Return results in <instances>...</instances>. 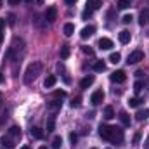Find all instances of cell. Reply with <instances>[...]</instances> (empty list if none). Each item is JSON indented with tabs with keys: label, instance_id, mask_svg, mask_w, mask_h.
<instances>
[{
	"label": "cell",
	"instance_id": "6da1fadb",
	"mask_svg": "<svg viewBox=\"0 0 149 149\" xmlns=\"http://www.w3.org/2000/svg\"><path fill=\"white\" fill-rule=\"evenodd\" d=\"M99 135L104 141H109L113 144H121L125 139V134L120 127H109V125H101L99 127Z\"/></svg>",
	"mask_w": 149,
	"mask_h": 149
},
{
	"label": "cell",
	"instance_id": "7a4b0ae2",
	"mask_svg": "<svg viewBox=\"0 0 149 149\" xmlns=\"http://www.w3.org/2000/svg\"><path fill=\"white\" fill-rule=\"evenodd\" d=\"M40 71H42V63H38V61L31 63V64L26 68V73H24V83H26V85L33 83V81L38 78Z\"/></svg>",
	"mask_w": 149,
	"mask_h": 149
},
{
	"label": "cell",
	"instance_id": "3957f363",
	"mask_svg": "<svg viewBox=\"0 0 149 149\" xmlns=\"http://www.w3.org/2000/svg\"><path fill=\"white\" fill-rule=\"evenodd\" d=\"M141 61H144V52H142V50H134V52L128 56V59H127L128 64H137V63H141Z\"/></svg>",
	"mask_w": 149,
	"mask_h": 149
},
{
	"label": "cell",
	"instance_id": "277c9868",
	"mask_svg": "<svg viewBox=\"0 0 149 149\" xmlns=\"http://www.w3.org/2000/svg\"><path fill=\"white\" fill-rule=\"evenodd\" d=\"M49 23H54L56 19H57V9L54 7V5H50V7H47V10H45V16H43Z\"/></svg>",
	"mask_w": 149,
	"mask_h": 149
},
{
	"label": "cell",
	"instance_id": "5b68a950",
	"mask_svg": "<svg viewBox=\"0 0 149 149\" xmlns=\"http://www.w3.org/2000/svg\"><path fill=\"white\" fill-rule=\"evenodd\" d=\"M102 101H104V92H102V90H95V92L92 94V97H90V102H92L94 106L102 104Z\"/></svg>",
	"mask_w": 149,
	"mask_h": 149
},
{
	"label": "cell",
	"instance_id": "8992f818",
	"mask_svg": "<svg viewBox=\"0 0 149 149\" xmlns=\"http://www.w3.org/2000/svg\"><path fill=\"white\" fill-rule=\"evenodd\" d=\"M125 80H127V74H125V71H121V70L111 73V81H114V83H123Z\"/></svg>",
	"mask_w": 149,
	"mask_h": 149
},
{
	"label": "cell",
	"instance_id": "52a82bcc",
	"mask_svg": "<svg viewBox=\"0 0 149 149\" xmlns=\"http://www.w3.org/2000/svg\"><path fill=\"white\" fill-rule=\"evenodd\" d=\"M99 49H102V50H109V49H113V40L102 37L101 40H99Z\"/></svg>",
	"mask_w": 149,
	"mask_h": 149
},
{
	"label": "cell",
	"instance_id": "ba28073f",
	"mask_svg": "<svg viewBox=\"0 0 149 149\" xmlns=\"http://www.w3.org/2000/svg\"><path fill=\"white\" fill-rule=\"evenodd\" d=\"M94 31H95V28H94V26H85V28L81 30L80 37L83 38V40H87V38H90L92 35H94Z\"/></svg>",
	"mask_w": 149,
	"mask_h": 149
},
{
	"label": "cell",
	"instance_id": "9c48e42d",
	"mask_svg": "<svg viewBox=\"0 0 149 149\" xmlns=\"http://www.w3.org/2000/svg\"><path fill=\"white\" fill-rule=\"evenodd\" d=\"M101 5H102V2H101V0H88V2H87V9H88V10H92V12H94V10H97V9H101Z\"/></svg>",
	"mask_w": 149,
	"mask_h": 149
},
{
	"label": "cell",
	"instance_id": "30bf717a",
	"mask_svg": "<svg viewBox=\"0 0 149 149\" xmlns=\"http://www.w3.org/2000/svg\"><path fill=\"white\" fill-rule=\"evenodd\" d=\"M47 109L52 113V114L57 113L61 109V101H52V102H49V104H47Z\"/></svg>",
	"mask_w": 149,
	"mask_h": 149
},
{
	"label": "cell",
	"instance_id": "8fae6325",
	"mask_svg": "<svg viewBox=\"0 0 149 149\" xmlns=\"http://www.w3.org/2000/svg\"><path fill=\"white\" fill-rule=\"evenodd\" d=\"M92 70H94L95 73H102V71L106 70V63H104V61H95V63L92 64Z\"/></svg>",
	"mask_w": 149,
	"mask_h": 149
},
{
	"label": "cell",
	"instance_id": "7c38bea8",
	"mask_svg": "<svg viewBox=\"0 0 149 149\" xmlns=\"http://www.w3.org/2000/svg\"><path fill=\"white\" fill-rule=\"evenodd\" d=\"M94 80H95V78H94L92 74H90V76H85V78H81V81H80V87H81V88H88V87L94 83Z\"/></svg>",
	"mask_w": 149,
	"mask_h": 149
},
{
	"label": "cell",
	"instance_id": "4fadbf2b",
	"mask_svg": "<svg viewBox=\"0 0 149 149\" xmlns=\"http://www.w3.org/2000/svg\"><path fill=\"white\" fill-rule=\"evenodd\" d=\"M130 31L128 30H123V31H120V35H118V40L121 42V43H128L130 42Z\"/></svg>",
	"mask_w": 149,
	"mask_h": 149
},
{
	"label": "cell",
	"instance_id": "5bb4252c",
	"mask_svg": "<svg viewBox=\"0 0 149 149\" xmlns=\"http://www.w3.org/2000/svg\"><path fill=\"white\" fill-rule=\"evenodd\" d=\"M148 116H149V109H139L135 113V120L137 121H144V120H148Z\"/></svg>",
	"mask_w": 149,
	"mask_h": 149
},
{
	"label": "cell",
	"instance_id": "9a60e30c",
	"mask_svg": "<svg viewBox=\"0 0 149 149\" xmlns=\"http://www.w3.org/2000/svg\"><path fill=\"white\" fill-rule=\"evenodd\" d=\"M118 118H120V121H121L125 127H128V125H130V116H128V113H127V111H120Z\"/></svg>",
	"mask_w": 149,
	"mask_h": 149
},
{
	"label": "cell",
	"instance_id": "2e32d148",
	"mask_svg": "<svg viewBox=\"0 0 149 149\" xmlns=\"http://www.w3.org/2000/svg\"><path fill=\"white\" fill-rule=\"evenodd\" d=\"M2 144H3L5 148H14V146H16V142H14V139H10V135H9V134L2 137Z\"/></svg>",
	"mask_w": 149,
	"mask_h": 149
},
{
	"label": "cell",
	"instance_id": "e0dca14e",
	"mask_svg": "<svg viewBox=\"0 0 149 149\" xmlns=\"http://www.w3.org/2000/svg\"><path fill=\"white\" fill-rule=\"evenodd\" d=\"M148 23H149V10H142L141 16H139V24L144 26V24H148Z\"/></svg>",
	"mask_w": 149,
	"mask_h": 149
},
{
	"label": "cell",
	"instance_id": "ac0fdd59",
	"mask_svg": "<svg viewBox=\"0 0 149 149\" xmlns=\"http://www.w3.org/2000/svg\"><path fill=\"white\" fill-rule=\"evenodd\" d=\"M102 116L106 118V120H113L116 114H114V109H113V106H106L104 108V113H102Z\"/></svg>",
	"mask_w": 149,
	"mask_h": 149
},
{
	"label": "cell",
	"instance_id": "d6986e66",
	"mask_svg": "<svg viewBox=\"0 0 149 149\" xmlns=\"http://www.w3.org/2000/svg\"><path fill=\"white\" fill-rule=\"evenodd\" d=\"M56 81H57V78H56L54 74H49V76L45 78V81H43V85H45L47 88H50V87H54V85H56Z\"/></svg>",
	"mask_w": 149,
	"mask_h": 149
},
{
	"label": "cell",
	"instance_id": "ffe728a7",
	"mask_svg": "<svg viewBox=\"0 0 149 149\" xmlns=\"http://www.w3.org/2000/svg\"><path fill=\"white\" fill-rule=\"evenodd\" d=\"M45 23H47V19H42L40 16H35V17H33V24H35L37 28H40V30L45 28Z\"/></svg>",
	"mask_w": 149,
	"mask_h": 149
},
{
	"label": "cell",
	"instance_id": "44dd1931",
	"mask_svg": "<svg viewBox=\"0 0 149 149\" xmlns=\"http://www.w3.org/2000/svg\"><path fill=\"white\" fill-rule=\"evenodd\" d=\"M73 33H74V24L73 23H66L64 24V35L66 37H71Z\"/></svg>",
	"mask_w": 149,
	"mask_h": 149
},
{
	"label": "cell",
	"instance_id": "7402d4cb",
	"mask_svg": "<svg viewBox=\"0 0 149 149\" xmlns=\"http://www.w3.org/2000/svg\"><path fill=\"white\" fill-rule=\"evenodd\" d=\"M9 135L14 137V139H16V137H21V128H19V127H10V128H9Z\"/></svg>",
	"mask_w": 149,
	"mask_h": 149
},
{
	"label": "cell",
	"instance_id": "603a6c76",
	"mask_svg": "<svg viewBox=\"0 0 149 149\" xmlns=\"http://www.w3.org/2000/svg\"><path fill=\"white\" fill-rule=\"evenodd\" d=\"M31 137H35V139H43V132H42V128L33 127V128H31Z\"/></svg>",
	"mask_w": 149,
	"mask_h": 149
},
{
	"label": "cell",
	"instance_id": "cb8c5ba5",
	"mask_svg": "<svg viewBox=\"0 0 149 149\" xmlns=\"http://www.w3.org/2000/svg\"><path fill=\"white\" fill-rule=\"evenodd\" d=\"M120 61H121V54L120 52H113L109 56V63H113V64H118Z\"/></svg>",
	"mask_w": 149,
	"mask_h": 149
},
{
	"label": "cell",
	"instance_id": "d4e9b609",
	"mask_svg": "<svg viewBox=\"0 0 149 149\" xmlns=\"http://www.w3.org/2000/svg\"><path fill=\"white\" fill-rule=\"evenodd\" d=\"M68 57H70V47L63 45L61 47V59H68Z\"/></svg>",
	"mask_w": 149,
	"mask_h": 149
},
{
	"label": "cell",
	"instance_id": "484cf974",
	"mask_svg": "<svg viewBox=\"0 0 149 149\" xmlns=\"http://www.w3.org/2000/svg\"><path fill=\"white\" fill-rule=\"evenodd\" d=\"M116 5H118V9H128L132 3H130V0H118Z\"/></svg>",
	"mask_w": 149,
	"mask_h": 149
},
{
	"label": "cell",
	"instance_id": "4316f807",
	"mask_svg": "<svg viewBox=\"0 0 149 149\" xmlns=\"http://www.w3.org/2000/svg\"><path fill=\"white\" fill-rule=\"evenodd\" d=\"M54 125H56V118L50 116L49 121H47V132H52V130H54Z\"/></svg>",
	"mask_w": 149,
	"mask_h": 149
},
{
	"label": "cell",
	"instance_id": "83f0119b",
	"mask_svg": "<svg viewBox=\"0 0 149 149\" xmlns=\"http://www.w3.org/2000/svg\"><path fill=\"white\" fill-rule=\"evenodd\" d=\"M3 30H5V19L0 17V43L3 42Z\"/></svg>",
	"mask_w": 149,
	"mask_h": 149
},
{
	"label": "cell",
	"instance_id": "f1b7e54d",
	"mask_svg": "<svg viewBox=\"0 0 149 149\" xmlns=\"http://www.w3.org/2000/svg\"><path fill=\"white\" fill-rule=\"evenodd\" d=\"M61 144H63V139L57 135V137H54V141H52V148L54 149H59L61 148Z\"/></svg>",
	"mask_w": 149,
	"mask_h": 149
},
{
	"label": "cell",
	"instance_id": "f546056e",
	"mask_svg": "<svg viewBox=\"0 0 149 149\" xmlns=\"http://www.w3.org/2000/svg\"><path fill=\"white\" fill-rule=\"evenodd\" d=\"M142 87H144V83H142V81H135V83H134V92H135V94H139V92L142 90Z\"/></svg>",
	"mask_w": 149,
	"mask_h": 149
},
{
	"label": "cell",
	"instance_id": "4dcf8cb0",
	"mask_svg": "<svg viewBox=\"0 0 149 149\" xmlns=\"http://www.w3.org/2000/svg\"><path fill=\"white\" fill-rule=\"evenodd\" d=\"M141 102H142V101H141V99H137V97H134V99H130V101H128L130 108H137V106H139Z\"/></svg>",
	"mask_w": 149,
	"mask_h": 149
},
{
	"label": "cell",
	"instance_id": "1f68e13d",
	"mask_svg": "<svg viewBox=\"0 0 149 149\" xmlns=\"http://www.w3.org/2000/svg\"><path fill=\"white\" fill-rule=\"evenodd\" d=\"M54 97L63 99V97H66V92H64V90H56V92H54Z\"/></svg>",
	"mask_w": 149,
	"mask_h": 149
},
{
	"label": "cell",
	"instance_id": "d6a6232c",
	"mask_svg": "<svg viewBox=\"0 0 149 149\" xmlns=\"http://www.w3.org/2000/svg\"><path fill=\"white\" fill-rule=\"evenodd\" d=\"M80 102H81V99L80 97H74L73 101H71V108H80Z\"/></svg>",
	"mask_w": 149,
	"mask_h": 149
},
{
	"label": "cell",
	"instance_id": "836d02e7",
	"mask_svg": "<svg viewBox=\"0 0 149 149\" xmlns=\"http://www.w3.org/2000/svg\"><path fill=\"white\" fill-rule=\"evenodd\" d=\"M92 16V10H88V9H85L83 12H81V19H88Z\"/></svg>",
	"mask_w": 149,
	"mask_h": 149
},
{
	"label": "cell",
	"instance_id": "e575fe53",
	"mask_svg": "<svg viewBox=\"0 0 149 149\" xmlns=\"http://www.w3.org/2000/svg\"><path fill=\"white\" fill-rule=\"evenodd\" d=\"M132 19H134V17H132V14H127V16H123V19H121V21H123L125 24H130V23H132Z\"/></svg>",
	"mask_w": 149,
	"mask_h": 149
},
{
	"label": "cell",
	"instance_id": "d590c367",
	"mask_svg": "<svg viewBox=\"0 0 149 149\" xmlns=\"http://www.w3.org/2000/svg\"><path fill=\"white\" fill-rule=\"evenodd\" d=\"M7 23H9L10 26H14V23H16V17H14V14H9V16H7Z\"/></svg>",
	"mask_w": 149,
	"mask_h": 149
},
{
	"label": "cell",
	"instance_id": "8d00e7d4",
	"mask_svg": "<svg viewBox=\"0 0 149 149\" xmlns=\"http://www.w3.org/2000/svg\"><path fill=\"white\" fill-rule=\"evenodd\" d=\"M70 141H71V144H76V141H78V135L76 134H70Z\"/></svg>",
	"mask_w": 149,
	"mask_h": 149
},
{
	"label": "cell",
	"instance_id": "74e56055",
	"mask_svg": "<svg viewBox=\"0 0 149 149\" xmlns=\"http://www.w3.org/2000/svg\"><path fill=\"white\" fill-rule=\"evenodd\" d=\"M28 3H37V5H43V0H26Z\"/></svg>",
	"mask_w": 149,
	"mask_h": 149
},
{
	"label": "cell",
	"instance_id": "f35d334b",
	"mask_svg": "<svg viewBox=\"0 0 149 149\" xmlns=\"http://www.w3.org/2000/svg\"><path fill=\"white\" fill-rule=\"evenodd\" d=\"M81 50H83V52H85V54H94V50H92V49H90V47H83V49H81Z\"/></svg>",
	"mask_w": 149,
	"mask_h": 149
},
{
	"label": "cell",
	"instance_id": "ab89813d",
	"mask_svg": "<svg viewBox=\"0 0 149 149\" xmlns=\"http://www.w3.org/2000/svg\"><path fill=\"white\" fill-rule=\"evenodd\" d=\"M139 141H141V134H135L134 135V144H139Z\"/></svg>",
	"mask_w": 149,
	"mask_h": 149
},
{
	"label": "cell",
	"instance_id": "60d3db41",
	"mask_svg": "<svg viewBox=\"0 0 149 149\" xmlns=\"http://www.w3.org/2000/svg\"><path fill=\"white\" fill-rule=\"evenodd\" d=\"M19 2H21V0H9V3H10V5H17Z\"/></svg>",
	"mask_w": 149,
	"mask_h": 149
},
{
	"label": "cell",
	"instance_id": "b9f144b4",
	"mask_svg": "<svg viewBox=\"0 0 149 149\" xmlns=\"http://www.w3.org/2000/svg\"><path fill=\"white\" fill-rule=\"evenodd\" d=\"M64 2H66L68 5H74V3H76V0H64Z\"/></svg>",
	"mask_w": 149,
	"mask_h": 149
},
{
	"label": "cell",
	"instance_id": "7bdbcfd3",
	"mask_svg": "<svg viewBox=\"0 0 149 149\" xmlns=\"http://www.w3.org/2000/svg\"><path fill=\"white\" fill-rule=\"evenodd\" d=\"M144 148L149 149V135H148V139H146V142H144Z\"/></svg>",
	"mask_w": 149,
	"mask_h": 149
},
{
	"label": "cell",
	"instance_id": "ee69618b",
	"mask_svg": "<svg viewBox=\"0 0 149 149\" xmlns=\"http://www.w3.org/2000/svg\"><path fill=\"white\" fill-rule=\"evenodd\" d=\"M3 81V74H2V71H0V83Z\"/></svg>",
	"mask_w": 149,
	"mask_h": 149
},
{
	"label": "cell",
	"instance_id": "f6af8a7d",
	"mask_svg": "<svg viewBox=\"0 0 149 149\" xmlns=\"http://www.w3.org/2000/svg\"><path fill=\"white\" fill-rule=\"evenodd\" d=\"M38 149H47V146H40Z\"/></svg>",
	"mask_w": 149,
	"mask_h": 149
},
{
	"label": "cell",
	"instance_id": "bcb514c9",
	"mask_svg": "<svg viewBox=\"0 0 149 149\" xmlns=\"http://www.w3.org/2000/svg\"><path fill=\"white\" fill-rule=\"evenodd\" d=\"M2 5H3V0H0V9H2Z\"/></svg>",
	"mask_w": 149,
	"mask_h": 149
},
{
	"label": "cell",
	"instance_id": "7dc6e473",
	"mask_svg": "<svg viewBox=\"0 0 149 149\" xmlns=\"http://www.w3.org/2000/svg\"><path fill=\"white\" fill-rule=\"evenodd\" d=\"M21 149H31V148H28V146H23V148H21Z\"/></svg>",
	"mask_w": 149,
	"mask_h": 149
},
{
	"label": "cell",
	"instance_id": "c3c4849f",
	"mask_svg": "<svg viewBox=\"0 0 149 149\" xmlns=\"http://www.w3.org/2000/svg\"><path fill=\"white\" fill-rule=\"evenodd\" d=\"M0 101H2V95H0Z\"/></svg>",
	"mask_w": 149,
	"mask_h": 149
},
{
	"label": "cell",
	"instance_id": "681fc988",
	"mask_svg": "<svg viewBox=\"0 0 149 149\" xmlns=\"http://www.w3.org/2000/svg\"><path fill=\"white\" fill-rule=\"evenodd\" d=\"M92 149H95V148H92Z\"/></svg>",
	"mask_w": 149,
	"mask_h": 149
},
{
	"label": "cell",
	"instance_id": "f907efd6",
	"mask_svg": "<svg viewBox=\"0 0 149 149\" xmlns=\"http://www.w3.org/2000/svg\"><path fill=\"white\" fill-rule=\"evenodd\" d=\"M108 149H109V148H108Z\"/></svg>",
	"mask_w": 149,
	"mask_h": 149
}]
</instances>
